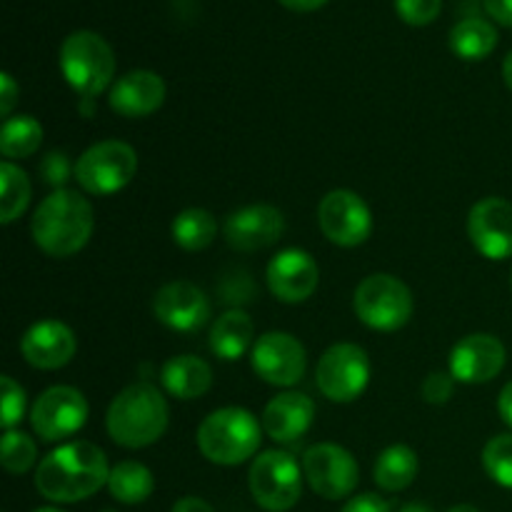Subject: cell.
<instances>
[{
    "label": "cell",
    "mask_w": 512,
    "mask_h": 512,
    "mask_svg": "<svg viewBox=\"0 0 512 512\" xmlns=\"http://www.w3.org/2000/svg\"><path fill=\"white\" fill-rule=\"evenodd\" d=\"M315 420V403L303 393H280L265 405L263 430L275 443H295L310 430Z\"/></svg>",
    "instance_id": "cell-21"
},
{
    "label": "cell",
    "mask_w": 512,
    "mask_h": 512,
    "mask_svg": "<svg viewBox=\"0 0 512 512\" xmlns=\"http://www.w3.org/2000/svg\"><path fill=\"white\" fill-rule=\"evenodd\" d=\"M255 338V325L250 315L240 308H230L228 313L220 315L210 328V350L218 355L220 360H240L248 353Z\"/></svg>",
    "instance_id": "cell-23"
},
{
    "label": "cell",
    "mask_w": 512,
    "mask_h": 512,
    "mask_svg": "<svg viewBox=\"0 0 512 512\" xmlns=\"http://www.w3.org/2000/svg\"><path fill=\"white\" fill-rule=\"evenodd\" d=\"M170 233H173V243L178 248L188 250V253H198V250H205L215 240L218 220L210 210L188 208L175 215Z\"/></svg>",
    "instance_id": "cell-27"
},
{
    "label": "cell",
    "mask_w": 512,
    "mask_h": 512,
    "mask_svg": "<svg viewBox=\"0 0 512 512\" xmlns=\"http://www.w3.org/2000/svg\"><path fill=\"white\" fill-rule=\"evenodd\" d=\"M75 350H78L75 333L60 320H40L30 325L20 340L25 363L38 370L65 368L75 358Z\"/></svg>",
    "instance_id": "cell-19"
},
{
    "label": "cell",
    "mask_w": 512,
    "mask_h": 512,
    "mask_svg": "<svg viewBox=\"0 0 512 512\" xmlns=\"http://www.w3.org/2000/svg\"><path fill=\"white\" fill-rule=\"evenodd\" d=\"M413 308V293L408 285L388 273L368 275L353 295V310L360 323L380 333H393L408 325Z\"/></svg>",
    "instance_id": "cell-6"
},
{
    "label": "cell",
    "mask_w": 512,
    "mask_h": 512,
    "mask_svg": "<svg viewBox=\"0 0 512 512\" xmlns=\"http://www.w3.org/2000/svg\"><path fill=\"white\" fill-rule=\"evenodd\" d=\"M75 180L90 195H113L138 173V153L123 140H100L75 163Z\"/></svg>",
    "instance_id": "cell-8"
},
{
    "label": "cell",
    "mask_w": 512,
    "mask_h": 512,
    "mask_svg": "<svg viewBox=\"0 0 512 512\" xmlns=\"http://www.w3.org/2000/svg\"><path fill=\"white\" fill-rule=\"evenodd\" d=\"M43 143V125L33 115H13L0 130V153L10 163L20 158H30Z\"/></svg>",
    "instance_id": "cell-28"
},
{
    "label": "cell",
    "mask_w": 512,
    "mask_h": 512,
    "mask_svg": "<svg viewBox=\"0 0 512 512\" xmlns=\"http://www.w3.org/2000/svg\"><path fill=\"white\" fill-rule=\"evenodd\" d=\"M18 95H20V88L13 80V75L8 73L0 75V115H3L5 120L10 118V113H13L15 103H18Z\"/></svg>",
    "instance_id": "cell-37"
},
{
    "label": "cell",
    "mask_w": 512,
    "mask_h": 512,
    "mask_svg": "<svg viewBox=\"0 0 512 512\" xmlns=\"http://www.w3.org/2000/svg\"><path fill=\"white\" fill-rule=\"evenodd\" d=\"M95 228V213L78 190H53L35 208L30 233L33 243L50 258H70L88 245Z\"/></svg>",
    "instance_id": "cell-2"
},
{
    "label": "cell",
    "mask_w": 512,
    "mask_h": 512,
    "mask_svg": "<svg viewBox=\"0 0 512 512\" xmlns=\"http://www.w3.org/2000/svg\"><path fill=\"white\" fill-rule=\"evenodd\" d=\"M400 512H433V510L423 503H408L405 508H400Z\"/></svg>",
    "instance_id": "cell-43"
},
{
    "label": "cell",
    "mask_w": 512,
    "mask_h": 512,
    "mask_svg": "<svg viewBox=\"0 0 512 512\" xmlns=\"http://www.w3.org/2000/svg\"><path fill=\"white\" fill-rule=\"evenodd\" d=\"M505 358V345L495 335L473 333L455 343L450 353V375L468 385L490 383L503 373Z\"/></svg>",
    "instance_id": "cell-18"
},
{
    "label": "cell",
    "mask_w": 512,
    "mask_h": 512,
    "mask_svg": "<svg viewBox=\"0 0 512 512\" xmlns=\"http://www.w3.org/2000/svg\"><path fill=\"white\" fill-rule=\"evenodd\" d=\"M468 235L483 258H512V203L505 198H485L470 208Z\"/></svg>",
    "instance_id": "cell-16"
},
{
    "label": "cell",
    "mask_w": 512,
    "mask_h": 512,
    "mask_svg": "<svg viewBox=\"0 0 512 512\" xmlns=\"http://www.w3.org/2000/svg\"><path fill=\"white\" fill-rule=\"evenodd\" d=\"M285 233V218L273 205H245L233 210L223 223L225 243L238 253L270 248Z\"/></svg>",
    "instance_id": "cell-17"
},
{
    "label": "cell",
    "mask_w": 512,
    "mask_h": 512,
    "mask_svg": "<svg viewBox=\"0 0 512 512\" xmlns=\"http://www.w3.org/2000/svg\"><path fill=\"white\" fill-rule=\"evenodd\" d=\"M38 170H40V175H43L45 183L53 185L55 190L63 188V183L70 178V173H75V170H70L68 155H65V153L45 155L43 163H40Z\"/></svg>",
    "instance_id": "cell-35"
},
{
    "label": "cell",
    "mask_w": 512,
    "mask_h": 512,
    "mask_svg": "<svg viewBox=\"0 0 512 512\" xmlns=\"http://www.w3.org/2000/svg\"><path fill=\"white\" fill-rule=\"evenodd\" d=\"M100 512H115V510H100Z\"/></svg>",
    "instance_id": "cell-46"
},
{
    "label": "cell",
    "mask_w": 512,
    "mask_h": 512,
    "mask_svg": "<svg viewBox=\"0 0 512 512\" xmlns=\"http://www.w3.org/2000/svg\"><path fill=\"white\" fill-rule=\"evenodd\" d=\"M108 490L118 503L123 505H138L153 495L155 478L143 463L135 460H123L115 468H110Z\"/></svg>",
    "instance_id": "cell-26"
},
{
    "label": "cell",
    "mask_w": 512,
    "mask_h": 512,
    "mask_svg": "<svg viewBox=\"0 0 512 512\" xmlns=\"http://www.w3.org/2000/svg\"><path fill=\"white\" fill-rule=\"evenodd\" d=\"M498 413L500 418L512 428V380L500 390V398H498Z\"/></svg>",
    "instance_id": "cell-41"
},
{
    "label": "cell",
    "mask_w": 512,
    "mask_h": 512,
    "mask_svg": "<svg viewBox=\"0 0 512 512\" xmlns=\"http://www.w3.org/2000/svg\"><path fill=\"white\" fill-rule=\"evenodd\" d=\"M485 10L500 25H512V0H483Z\"/></svg>",
    "instance_id": "cell-38"
},
{
    "label": "cell",
    "mask_w": 512,
    "mask_h": 512,
    "mask_svg": "<svg viewBox=\"0 0 512 512\" xmlns=\"http://www.w3.org/2000/svg\"><path fill=\"white\" fill-rule=\"evenodd\" d=\"M503 78H505V85L512 90V50L508 53V58H505L503 63Z\"/></svg>",
    "instance_id": "cell-42"
},
{
    "label": "cell",
    "mask_w": 512,
    "mask_h": 512,
    "mask_svg": "<svg viewBox=\"0 0 512 512\" xmlns=\"http://www.w3.org/2000/svg\"><path fill=\"white\" fill-rule=\"evenodd\" d=\"M483 468L493 483L512 490V433L488 440L483 448Z\"/></svg>",
    "instance_id": "cell-31"
},
{
    "label": "cell",
    "mask_w": 512,
    "mask_h": 512,
    "mask_svg": "<svg viewBox=\"0 0 512 512\" xmlns=\"http://www.w3.org/2000/svg\"><path fill=\"white\" fill-rule=\"evenodd\" d=\"M395 13L400 15V20H405L408 25L415 28H423L430 25L443 10V0H393Z\"/></svg>",
    "instance_id": "cell-33"
},
{
    "label": "cell",
    "mask_w": 512,
    "mask_h": 512,
    "mask_svg": "<svg viewBox=\"0 0 512 512\" xmlns=\"http://www.w3.org/2000/svg\"><path fill=\"white\" fill-rule=\"evenodd\" d=\"M420 460L418 453L408 445H390L378 455L373 468L375 485L385 493H400V490L410 488L418 478Z\"/></svg>",
    "instance_id": "cell-24"
},
{
    "label": "cell",
    "mask_w": 512,
    "mask_h": 512,
    "mask_svg": "<svg viewBox=\"0 0 512 512\" xmlns=\"http://www.w3.org/2000/svg\"><path fill=\"white\" fill-rule=\"evenodd\" d=\"M255 375L275 388H293L303 380L305 368H308V355H305L303 343L295 335L265 333L255 340L253 353H250Z\"/></svg>",
    "instance_id": "cell-13"
},
{
    "label": "cell",
    "mask_w": 512,
    "mask_h": 512,
    "mask_svg": "<svg viewBox=\"0 0 512 512\" xmlns=\"http://www.w3.org/2000/svg\"><path fill=\"white\" fill-rule=\"evenodd\" d=\"M173 512H215V510H213V505L205 503L203 498L188 495V498H180L178 503L173 505Z\"/></svg>",
    "instance_id": "cell-39"
},
{
    "label": "cell",
    "mask_w": 512,
    "mask_h": 512,
    "mask_svg": "<svg viewBox=\"0 0 512 512\" xmlns=\"http://www.w3.org/2000/svg\"><path fill=\"white\" fill-rule=\"evenodd\" d=\"M35 458H38V445L23 430H5L3 435V468L8 470L10 475H23L28 473L35 465Z\"/></svg>",
    "instance_id": "cell-30"
},
{
    "label": "cell",
    "mask_w": 512,
    "mask_h": 512,
    "mask_svg": "<svg viewBox=\"0 0 512 512\" xmlns=\"http://www.w3.org/2000/svg\"><path fill=\"white\" fill-rule=\"evenodd\" d=\"M340 512H390V505L385 503L380 495L363 493V495H355L353 500H348L345 508Z\"/></svg>",
    "instance_id": "cell-36"
},
{
    "label": "cell",
    "mask_w": 512,
    "mask_h": 512,
    "mask_svg": "<svg viewBox=\"0 0 512 512\" xmlns=\"http://www.w3.org/2000/svg\"><path fill=\"white\" fill-rule=\"evenodd\" d=\"M455 390V378L448 373H430L428 378L423 380V400L430 405H445L450 398H453Z\"/></svg>",
    "instance_id": "cell-34"
},
{
    "label": "cell",
    "mask_w": 512,
    "mask_h": 512,
    "mask_svg": "<svg viewBox=\"0 0 512 512\" xmlns=\"http://www.w3.org/2000/svg\"><path fill=\"white\" fill-rule=\"evenodd\" d=\"M153 313L175 333H198L210 318V300L195 283L173 280L155 293Z\"/></svg>",
    "instance_id": "cell-15"
},
{
    "label": "cell",
    "mask_w": 512,
    "mask_h": 512,
    "mask_svg": "<svg viewBox=\"0 0 512 512\" xmlns=\"http://www.w3.org/2000/svg\"><path fill=\"white\" fill-rule=\"evenodd\" d=\"M168 403L150 383H133L120 390L105 415V428L113 443L128 450L158 443L168 430Z\"/></svg>",
    "instance_id": "cell-3"
},
{
    "label": "cell",
    "mask_w": 512,
    "mask_h": 512,
    "mask_svg": "<svg viewBox=\"0 0 512 512\" xmlns=\"http://www.w3.org/2000/svg\"><path fill=\"white\" fill-rule=\"evenodd\" d=\"M303 470L285 450H265L253 460L248 485L253 500L268 512H288L303 495Z\"/></svg>",
    "instance_id": "cell-7"
},
{
    "label": "cell",
    "mask_w": 512,
    "mask_h": 512,
    "mask_svg": "<svg viewBox=\"0 0 512 512\" xmlns=\"http://www.w3.org/2000/svg\"><path fill=\"white\" fill-rule=\"evenodd\" d=\"M0 395H3L0 423H3L5 430H15V425H18L25 415V390L20 388L10 375H3V378H0Z\"/></svg>",
    "instance_id": "cell-32"
},
{
    "label": "cell",
    "mask_w": 512,
    "mask_h": 512,
    "mask_svg": "<svg viewBox=\"0 0 512 512\" xmlns=\"http://www.w3.org/2000/svg\"><path fill=\"white\" fill-rule=\"evenodd\" d=\"M108 103L123 118H148L165 103V80L153 70H130L115 80Z\"/></svg>",
    "instance_id": "cell-20"
},
{
    "label": "cell",
    "mask_w": 512,
    "mask_h": 512,
    "mask_svg": "<svg viewBox=\"0 0 512 512\" xmlns=\"http://www.w3.org/2000/svg\"><path fill=\"white\" fill-rule=\"evenodd\" d=\"M510 288H512V273H510Z\"/></svg>",
    "instance_id": "cell-47"
},
{
    "label": "cell",
    "mask_w": 512,
    "mask_h": 512,
    "mask_svg": "<svg viewBox=\"0 0 512 512\" xmlns=\"http://www.w3.org/2000/svg\"><path fill=\"white\" fill-rule=\"evenodd\" d=\"M315 380L330 403H353L370 383L368 353L355 343L333 345L320 358Z\"/></svg>",
    "instance_id": "cell-9"
},
{
    "label": "cell",
    "mask_w": 512,
    "mask_h": 512,
    "mask_svg": "<svg viewBox=\"0 0 512 512\" xmlns=\"http://www.w3.org/2000/svg\"><path fill=\"white\" fill-rule=\"evenodd\" d=\"M265 283L268 290L280 303H303L318 290L320 270L313 255L308 250L288 248L280 250L265 270Z\"/></svg>",
    "instance_id": "cell-14"
},
{
    "label": "cell",
    "mask_w": 512,
    "mask_h": 512,
    "mask_svg": "<svg viewBox=\"0 0 512 512\" xmlns=\"http://www.w3.org/2000/svg\"><path fill=\"white\" fill-rule=\"evenodd\" d=\"M303 475L315 495L325 500H343L358 488L360 470L353 453L335 443H318L305 450Z\"/></svg>",
    "instance_id": "cell-12"
},
{
    "label": "cell",
    "mask_w": 512,
    "mask_h": 512,
    "mask_svg": "<svg viewBox=\"0 0 512 512\" xmlns=\"http://www.w3.org/2000/svg\"><path fill=\"white\" fill-rule=\"evenodd\" d=\"M263 433V423L250 410L220 408L200 423L198 448L210 463L233 468L258 453Z\"/></svg>",
    "instance_id": "cell-4"
},
{
    "label": "cell",
    "mask_w": 512,
    "mask_h": 512,
    "mask_svg": "<svg viewBox=\"0 0 512 512\" xmlns=\"http://www.w3.org/2000/svg\"><path fill=\"white\" fill-rule=\"evenodd\" d=\"M60 70L83 100L103 93L115 75V53L93 30H75L60 45Z\"/></svg>",
    "instance_id": "cell-5"
},
{
    "label": "cell",
    "mask_w": 512,
    "mask_h": 512,
    "mask_svg": "<svg viewBox=\"0 0 512 512\" xmlns=\"http://www.w3.org/2000/svg\"><path fill=\"white\" fill-rule=\"evenodd\" d=\"M160 383L173 398L195 400L213 385V370L198 355H175L160 370Z\"/></svg>",
    "instance_id": "cell-22"
},
{
    "label": "cell",
    "mask_w": 512,
    "mask_h": 512,
    "mask_svg": "<svg viewBox=\"0 0 512 512\" xmlns=\"http://www.w3.org/2000/svg\"><path fill=\"white\" fill-rule=\"evenodd\" d=\"M498 45V28L490 20L478 18H465L453 25L450 30V50L458 55L460 60H485Z\"/></svg>",
    "instance_id": "cell-25"
},
{
    "label": "cell",
    "mask_w": 512,
    "mask_h": 512,
    "mask_svg": "<svg viewBox=\"0 0 512 512\" xmlns=\"http://www.w3.org/2000/svg\"><path fill=\"white\" fill-rule=\"evenodd\" d=\"M110 468L103 450L90 440H73L40 460L35 490L50 503H80L108 485Z\"/></svg>",
    "instance_id": "cell-1"
},
{
    "label": "cell",
    "mask_w": 512,
    "mask_h": 512,
    "mask_svg": "<svg viewBox=\"0 0 512 512\" xmlns=\"http://www.w3.org/2000/svg\"><path fill=\"white\" fill-rule=\"evenodd\" d=\"M318 225L325 238L340 248L363 245L373 233V213L353 190H330L318 205Z\"/></svg>",
    "instance_id": "cell-11"
},
{
    "label": "cell",
    "mask_w": 512,
    "mask_h": 512,
    "mask_svg": "<svg viewBox=\"0 0 512 512\" xmlns=\"http://www.w3.org/2000/svg\"><path fill=\"white\" fill-rule=\"evenodd\" d=\"M448 512H480V510L473 508V505H455V508H450Z\"/></svg>",
    "instance_id": "cell-44"
},
{
    "label": "cell",
    "mask_w": 512,
    "mask_h": 512,
    "mask_svg": "<svg viewBox=\"0 0 512 512\" xmlns=\"http://www.w3.org/2000/svg\"><path fill=\"white\" fill-rule=\"evenodd\" d=\"M35 512H63V510H58V508H40V510H35Z\"/></svg>",
    "instance_id": "cell-45"
},
{
    "label": "cell",
    "mask_w": 512,
    "mask_h": 512,
    "mask_svg": "<svg viewBox=\"0 0 512 512\" xmlns=\"http://www.w3.org/2000/svg\"><path fill=\"white\" fill-rule=\"evenodd\" d=\"M278 3L288 10H295V13H313V10L323 8L328 0H278Z\"/></svg>",
    "instance_id": "cell-40"
},
{
    "label": "cell",
    "mask_w": 512,
    "mask_h": 512,
    "mask_svg": "<svg viewBox=\"0 0 512 512\" xmlns=\"http://www.w3.org/2000/svg\"><path fill=\"white\" fill-rule=\"evenodd\" d=\"M30 203V180L25 170L5 160L0 165V223L10 225L25 213Z\"/></svg>",
    "instance_id": "cell-29"
},
{
    "label": "cell",
    "mask_w": 512,
    "mask_h": 512,
    "mask_svg": "<svg viewBox=\"0 0 512 512\" xmlns=\"http://www.w3.org/2000/svg\"><path fill=\"white\" fill-rule=\"evenodd\" d=\"M88 400L70 385L48 388L30 408V425L43 443H60L88 423Z\"/></svg>",
    "instance_id": "cell-10"
}]
</instances>
